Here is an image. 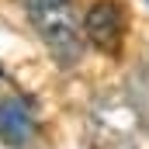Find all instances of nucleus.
Returning a JSON list of instances; mask_svg holds the SVG:
<instances>
[{
    "label": "nucleus",
    "mask_w": 149,
    "mask_h": 149,
    "mask_svg": "<svg viewBox=\"0 0 149 149\" xmlns=\"http://www.w3.org/2000/svg\"><path fill=\"white\" fill-rule=\"evenodd\" d=\"M90 149H139V114L128 97L108 94L94 101L87 121Z\"/></svg>",
    "instance_id": "f03ea898"
},
{
    "label": "nucleus",
    "mask_w": 149,
    "mask_h": 149,
    "mask_svg": "<svg viewBox=\"0 0 149 149\" xmlns=\"http://www.w3.org/2000/svg\"><path fill=\"white\" fill-rule=\"evenodd\" d=\"M28 21L59 66H76L83 56V28L73 0H24Z\"/></svg>",
    "instance_id": "f257e3e1"
},
{
    "label": "nucleus",
    "mask_w": 149,
    "mask_h": 149,
    "mask_svg": "<svg viewBox=\"0 0 149 149\" xmlns=\"http://www.w3.org/2000/svg\"><path fill=\"white\" fill-rule=\"evenodd\" d=\"M35 135H38V121L31 97L21 94L0 66V142L7 149H31Z\"/></svg>",
    "instance_id": "7ed1b4c3"
},
{
    "label": "nucleus",
    "mask_w": 149,
    "mask_h": 149,
    "mask_svg": "<svg viewBox=\"0 0 149 149\" xmlns=\"http://www.w3.org/2000/svg\"><path fill=\"white\" fill-rule=\"evenodd\" d=\"M80 28L94 49L114 56V52H121V38H125V10L114 0H97L87 10V17L80 21Z\"/></svg>",
    "instance_id": "20e7f679"
}]
</instances>
